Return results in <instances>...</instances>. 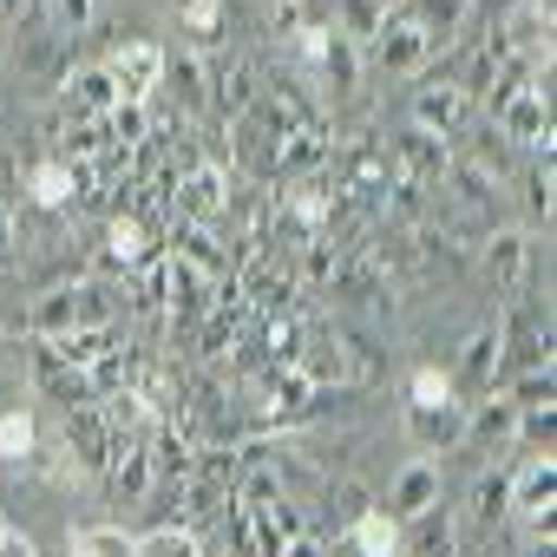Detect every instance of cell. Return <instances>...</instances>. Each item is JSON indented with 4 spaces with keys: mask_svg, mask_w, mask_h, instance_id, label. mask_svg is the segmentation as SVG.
Instances as JSON below:
<instances>
[{
    "mask_svg": "<svg viewBox=\"0 0 557 557\" xmlns=\"http://www.w3.org/2000/svg\"><path fill=\"white\" fill-rule=\"evenodd\" d=\"M119 315H125V289L99 283V275H79V283H60L34 302L27 329H34V342H60L73 329H112Z\"/></svg>",
    "mask_w": 557,
    "mask_h": 557,
    "instance_id": "obj_1",
    "label": "cell"
},
{
    "mask_svg": "<svg viewBox=\"0 0 557 557\" xmlns=\"http://www.w3.org/2000/svg\"><path fill=\"white\" fill-rule=\"evenodd\" d=\"M511 151H524V158H550V73H531L518 92H505L498 106H492V119H485Z\"/></svg>",
    "mask_w": 557,
    "mask_h": 557,
    "instance_id": "obj_2",
    "label": "cell"
},
{
    "mask_svg": "<svg viewBox=\"0 0 557 557\" xmlns=\"http://www.w3.org/2000/svg\"><path fill=\"white\" fill-rule=\"evenodd\" d=\"M355 355H361V348H355L335 322H302L289 368H296L315 394H335V387H348V381H355Z\"/></svg>",
    "mask_w": 557,
    "mask_h": 557,
    "instance_id": "obj_3",
    "label": "cell"
},
{
    "mask_svg": "<svg viewBox=\"0 0 557 557\" xmlns=\"http://www.w3.org/2000/svg\"><path fill=\"white\" fill-rule=\"evenodd\" d=\"M230 171L216 158H197L171 177V223H203V230H223V210H230Z\"/></svg>",
    "mask_w": 557,
    "mask_h": 557,
    "instance_id": "obj_4",
    "label": "cell"
},
{
    "mask_svg": "<svg viewBox=\"0 0 557 557\" xmlns=\"http://www.w3.org/2000/svg\"><path fill=\"white\" fill-rule=\"evenodd\" d=\"M106 269H125V283L151 262V256H164V230H158V216H145L138 203H125V210H112L106 216Z\"/></svg>",
    "mask_w": 557,
    "mask_h": 557,
    "instance_id": "obj_5",
    "label": "cell"
},
{
    "mask_svg": "<svg viewBox=\"0 0 557 557\" xmlns=\"http://www.w3.org/2000/svg\"><path fill=\"white\" fill-rule=\"evenodd\" d=\"M505 518H518L531 537H550V524H557V459L550 453H537L511 472V511Z\"/></svg>",
    "mask_w": 557,
    "mask_h": 557,
    "instance_id": "obj_6",
    "label": "cell"
},
{
    "mask_svg": "<svg viewBox=\"0 0 557 557\" xmlns=\"http://www.w3.org/2000/svg\"><path fill=\"white\" fill-rule=\"evenodd\" d=\"M368 53H374V66L381 73H426V60H433V40L420 34V21L400 8V14H381V27H374V40H368Z\"/></svg>",
    "mask_w": 557,
    "mask_h": 557,
    "instance_id": "obj_7",
    "label": "cell"
},
{
    "mask_svg": "<svg viewBox=\"0 0 557 557\" xmlns=\"http://www.w3.org/2000/svg\"><path fill=\"white\" fill-rule=\"evenodd\" d=\"M446 164H453V145H440V138H433V132H420V125H407V132H394V138H387V171H394L400 184L433 190V184L446 177Z\"/></svg>",
    "mask_w": 557,
    "mask_h": 557,
    "instance_id": "obj_8",
    "label": "cell"
},
{
    "mask_svg": "<svg viewBox=\"0 0 557 557\" xmlns=\"http://www.w3.org/2000/svg\"><path fill=\"white\" fill-rule=\"evenodd\" d=\"M472 112H479V106L466 99V86H459V79H426V86L413 92V125H420V132H433L440 145H453V138L472 125Z\"/></svg>",
    "mask_w": 557,
    "mask_h": 557,
    "instance_id": "obj_9",
    "label": "cell"
},
{
    "mask_svg": "<svg viewBox=\"0 0 557 557\" xmlns=\"http://www.w3.org/2000/svg\"><path fill=\"white\" fill-rule=\"evenodd\" d=\"M479 269H485V283L498 289V302H518L524 275H531V236L524 230H485Z\"/></svg>",
    "mask_w": 557,
    "mask_h": 557,
    "instance_id": "obj_10",
    "label": "cell"
},
{
    "mask_svg": "<svg viewBox=\"0 0 557 557\" xmlns=\"http://www.w3.org/2000/svg\"><path fill=\"white\" fill-rule=\"evenodd\" d=\"M106 73H112V86H119L125 106H151L158 99V79H164V47L158 40H125L106 60Z\"/></svg>",
    "mask_w": 557,
    "mask_h": 557,
    "instance_id": "obj_11",
    "label": "cell"
},
{
    "mask_svg": "<svg viewBox=\"0 0 557 557\" xmlns=\"http://www.w3.org/2000/svg\"><path fill=\"white\" fill-rule=\"evenodd\" d=\"M60 446H66L73 472H106V466H112V453H119V440H112V426H106V413H99V407H73V413H66V426H60Z\"/></svg>",
    "mask_w": 557,
    "mask_h": 557,
    "instance_id": "obj_12",
    "label": "cell"
},
{
    "mask_svg": "<svg viewBox=\"0 0 557 557\" xmlns=\"http://www.w3.org/2000/svg\"><path fill=\"white\" fill-rule=\"evenodd\" d=\"M158 92H171V106H177V119L190 125V119H203L210 112V60L203 53H164V79H158Z\"/></svg>",
    "mask_w": 557,
    "mask_h": 557,
    "instance_id": "obj_13",
    "label": "cell"
},
{
    "mask_svg": "<svg viewBox=\"0 0 557 557\" xmlns=\"http://www.w3.org/2000/svg\"><path fill=\"white\" fill-rule=\"evenodd\" d=\"M27 368H34V394L60 400V413H73V407H92V374L66 368V361H60L47 342H34V348H27Z\"/></svg>",
    "mask_w": 557,
    "mask_h": 557,
    "instance_id": "obj_14",
    "label": "cell"
},
{
    "mask_svg": "<svg viewBox=\"0 0 557 557\" xmlns=\"http://www.w3.org/2000/svg\"><path fill=\"white\" fill-rule=\"evenodd\" d=\"M400 426H407V440H413L420 453H453V446H466V400L407 407V413H400Z\"/></svg>",
    "mask_w": 557,
    "mask_h": 557,
    "instance_id": "obj_15",
    "label": "cell"
},
{
    "mask_svg": "<svg viewBox=\"0 0 557 557\" xmlns=\"http://www.w3.org/2000/svg\"><path fill=\"white\" fill-rule=\"evenodd\" d=\"M498 374H505V348H498V322H485V329L466 335V348H459V361H453V387H466V394H492Z\"/></svg>",
    "mask_w": 557,
    "mask_h": 557,
    "instance_id": "obj_16",
    "label": "cell"
},
{
    "mask_svg": "<svg viewBox=\"0 0 557 557\" xmlns=\"http://www.w3.org/2000/svg\"><path fill=\"white\" fill-rule=\"evenodd\" d=\"M27 34L14 40V60L27 66V73H40V79H53V86H66V73H73V40H60L53 27H40L34 14L21 21Z\"/></svg>",
    "mask_w": 557,
    "mask_h": 557,
    "instance_id": "obj_17",
    "label": "cell"
},
{
    "mask_svg": "<svg viewBox=\"0 0 557 557\" xmlns=\"http://www.w3.org/2000/svg\"><path fill=\"white\" fill-rule=\"evenodd\" d=\"M66 368H79V374H99L106 361H119L125 348H132V335L112 322V329H73V335H60V342H47Z\"/></svg>",
    "mask_w": 557,
    "mask_h": 557,
    "instance_id": "obj_18",
    "label": "cell"
},
{
    "mask_svg": "<svg viewBox=\"0 0 557 557\" xmlns=\"http://www.w3.org/2000/svg\"><path fill=\"white\" fill-rule=\"evenodd\" d=\"M394 557H459V518H453L446 505H433V511L407 518V524H400V550H394Z\"/></svg>",
    "mask_w": 557,
    "mask_h": 557,
    "instance_id": "obj_19",
    "label": "cell"
},
{
    "mask_svg": "<svg viewBox=\"0 0 557 557\" xmlns=\"http://www.w3.org/2000/svg\"><path fill=\"white\" fill-rule=\"evenodd\" d=\"M99 479L112 485V498H119V505H145V498L158 492V479H151V453H145V440H119V453H112V466H106Z\"/></svg>",
    "mask_w": 557,
    "mask_h": 557,
    "instance_id": "obj_20",
    "label": "cell"
},
{
    "mask_svg": "<svg viewBox=\"0 0 557 557\" xmlns=\"http://www.w3.org/2000/svg\"><path fill=\"white\" fill-rule=\"evenodd\" d=\"M440 505V466L433 459H413V466H400V479H394V492H387V518L394 524H407V518H420V511H433Z\"/></svg>",
    "mask_w": 557,
    "mask_h": 557,
    "instance_id": "obj_21",
    "label": "cell"
},
{
    "mask_svg": "<svg viewBox=\"0 0 557 557\" xmlns=\"http://www.w3.org/2000/svg\"><path fill=\"white\" fill-rule=\"evenodd\" d=\"M60 92H66V119H106L119 106V86H112L106 66H73Z\"/></svg>",
    "mask_w": 557,
    "mask_h": 557,
    "instance_id": "obj_22",
    "label": "cell"
},
{
    "mask_svg": "<svg viewBox=\"0 0 557 557\" xmlns=\"http://www.w3.org/2000/svg\"><path fill=\"white\" fill-rule=\"evenodd\" d=\"M394 550H400V524L381 505H368L355 524H342V557H394Z\"/></svg>",
    "mask_w": 557,
    "mask_h": 557,
    "instance_id": "obj_23",
    "label": "cell"
},
{
    "mask_svg": "<svg viewBox=\"0 0 557 557\" xmlns=\"http://www.w3.org/2000/svg\"><path fill=\"white\" fill-rule=\"evenodd\" d=\"M511 433H518V407H511L505 394L466 400V440H472V446H505Z\"/></svg>",
    "mask_w": 557,
    "mask_h": 557,
    "instance_id": "obj_24",
    "label": "cell"
},
{
    "mask_svg": "<svg viewBox=\"0 0 557 557\" xmlns=\"http://www.w3.org/2000/svg\"><path fill=\"white\" fill-rule=\"evenodd\" d=\"M472 8H479V0H407V14L420 21V34L440 47V40H453L466 21H472Z\"/></svg>",
    "mask_w": 557,
    "mask_h": 557,
    "instance_id": "obj_25",
    "label": "cell"
},
{
    "mask_svg": "<svg viewBox=\"0 0 557 557\" xmlns=\"http://www.w3.org/2000/svg\"><path fill=\"white\" fill-rule=\"evenodd\" d=\"M40 27H53L60 40H79V34H92V21H99V0H34L27 8Z\"/></svg>",
    "mask_w": 557,
    "mask_h": 557,
    "instance_id": "obj_26",
    "label": "cell"
},
{
    "mask_svg": "<svg viewBox=\"0 0 557 557\" xmlns=\"http://www.w3.org/2000/svg\"><path fill=\"white\" fill-rule=\"evenodd\" d=\"M184 34H190V53H216L223 47V0H171Z\"/></svg>",
    "mask_w": 557,
    "mask_h": 557,
    "instance_id": "obj_27",
    "label": "cell"
},
{
    "mask_svg": "<svg viewBox=\"0 0 557 557\" xmlns=\"http://www.w3.org/2000/svg\"><path fill=\"white\" fill-rule=\"evenodd\" d=\"M0 459H14V466L40 459V426L27 407H0Z\"/></svg>",
    "mask_w": 557,
    "mask_h": 557,
    "instance_id": "obj_28",
    "label": "cell"
},
{
    "mask_svg": "<svg viewBox=\"0 0 557 557\" xmlns=\"http://www.w3.org/2000/svg\"><path fill=\"white\" fill-rule=\"evenodd\" d=\"M132 557H203V537L190 524H158V531L132 537Z\"/></svg>",
    "mask_w": 557,
    "mask_h": 557,
    "instance_id": "obj_29",
    "label": "cell"
},
{
    "mask_svg": "<svg viewBox=\"0 0 557 557\" xmlns=\"http://www.w3.org/2000/svg\"><path fill=\"white\" fill-rule=\"evenodd\" d=\"M505 511H511V472H505V466H498V472H479V485H472V524L492 531Z\"/></svg>",
    "mask_w": 557,
    "mask_h": 557,
    "instance_id": "obj_30",
    "label": "cell"
},
{
    "mask_svg": "<svg viewBox=\"0 0 557 557\" xmlns=\"http://www.w3.org/2000/svg\"><path fill=\"white\" fill-rule=\"evenodd\" d=\"M518 203H524V216L531 223H550V158H531L524 171H518Z\"/></svg>",
    "mask_w": 557,
    "mask_h": 557,
    "instance_id": "obj_31",
    "label": "cell"
},
{
    "mask_svg": "<svg viewBox=\"0 0 557 557\" xmlns=\"http://www.w3.org/2000/svg\"><path fill=\"white\" fill-rule=\"evenodd\" d=\"M440 400H459V387H453V374H440L433 361H420L407 374V407H440Z\"/></svg>",
    "mask_w": 557,
    "mask_h": 557,
    "instance_id": "obj_32",
    "label": "cell"
},
{
    "mask_svg": "<svg viewBox=\"0 0 557 557\" xmlns=\"http://www.w3.org/2000/svg\"><path fill=\"white\" fill-rule=\"evenodd\" d=\"M73 557H132V537L119 524H86L73 531Z\"/></svg>",
    "mask_w": 557,
    "mask_h": 557,
    "instance_id": "obj_33",
    "label": "cell"
},
{
    "mask_svg": "<svg viewBox=\"0 0 557 557\" xmlns=\"http://www.w3.org/2000/svg\"><path fill=\"white\" fill-rule=\"evenodd\" d=\"M518 413H531V407H550V368H524L518 381H511V394H505Z\"/></svg>",
    "mask_w": 557,
    "mask_h": 557,
    "instance_id": "obj_34",
    "label": "cell"
},
{
    "mask_svg": "<svg viewBox=\"0 0 557 557\" xmlns=\"http://www.w3.org/2000/svg\"><path fill=\"white\" fill-rule=\"evenodd\" d=\"M550 433H557V413L550 407H531V413H518V433L511 440H524V453L537 459V453H550Z\"/></svg>",
    "mask_w": 557,
    "mask_h": 557,
    "instance_id": "obj_35",
    "label": "cell"
},
{
    "mask_svg": "<svg viewBox=\"0 0 557 557\" xmlns=\"http://www.w3.org/2000/svg\"><path fill=\"white\" fill-rule=\"evenodd\" d=\"M368 505H374V492H368V485H342V492H335V505H329V511H335V524H355V518H361V511H368Z\"/></svg>",
    "mask_w": 557,
    "mask_h": 557,
    "instance_id": "obj_36",
    "label": "cell"
},
{
    "mask_svg": "<svg viewBox=\"0 0 557 557\" xmlns=\"http://www.w3.org/2000/svg\"><path fill=\"white\" fill-rule=\"evenodd\" d=\"M0 557H40V550H34V537H27V531L0 524Z\"/></svg>",
    "mask_w": 557,
    "mask_h": 557,
    "instance_id": "obj_37",
    "label": "cell"
},
{
    "mask_svg": "<svg viewBox=\"0 0 557 557\" xmlns=\"http://www.w3.org/2000/svg\"><path fill=\"white\" fill-rule=\"evenodd\" d=\"M283 557H335V550H329L315 531H302V537H289V544H283Z\"/></svg>",
    "mask_w": 557,
    "mask_h": 557,
    "instance_id": "obj_38",
    "label": "cell"
},
{
    "mask_svg": "<svg viewBox=\"0 0 557 557\" xmlns=\"http://www.w3.org/2000/svg\"><path fill=\"white\" fill-rule=\"evenodd\" d=\"M27 8H34V0H0V34L21 27V21H27Z\"/></svg>",
    "mask_w": 557,
    "mask_h": 557,
    "instance_id": "obj_39",
    "label": "cell"
},
{
    "mask_svg": "<svg viewBox=\"0 0 557 557\" xmlns=\"http://www.w3.org/2000/svg\"><path fill=\"white\" fill-rule=\"evenodd\" d=\"M524 557H550V537H531V544H524Z\"/></svg>",
    "mask_w": 557,
    "mask_h": 557,
    "instance_id": "obj_40",
    "label": "cell"
},
{
    "mask_svg": "<svg viewBox=\"0 0 557 557\" xmlns=\"http://www.w3.org/2000/svg\"><path fill=\"white\" fill-rule=\"evenodd\" d=\"M309 8H315V14H322V0H309Z\"/></svg>",
    "mask_w": 557,
    "mask_h": 557,
    "instance_id": "obj_41",
    "label": "cell"
},
{
    "mask_svg": "<svg viewBox=\"0 0 557 557\" xmlns=\"http://www.w3.org/2000/svg\"><path fill=\"white\" fill-rule=\"evenodd\" d=\"M0 524H8V518H0Z\"/></svg>",
    "mask_w": 557,
    "mask_h": 557,
    "instance_id": "obj_42",
    "label": "cell"
}]
</instances>
